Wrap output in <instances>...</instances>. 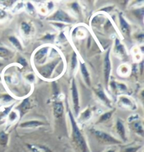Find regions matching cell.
<instances>
[{"instance_id":"cell-1","label":"cell","mask_w":144,"mask_h":152,"mask_svg":"<svg viewBox=\"0 0 144 152\" xmlns=\"http://www.w3.org/2000/svg\"><path fill=\"white\" fill-rule=\"evenodd\" d=\"M68 115L70 117V120H71V126H72V130H73V137L74 139V141L78 146V147L80 149V150L82 152H88V147H87V144L86 140H85L84 137L82 134V132L78 128L77 123H76L75 118H74L73 114L71 111L68 112Z\"/></svg>"},{"instance_id":"cell-2","label":"cell","mask_w":144,"mask_h":152,"mask_svg":"<svg viewBox=\"0 0 144 152\" xmlns=\"http://www.w3.org/2000/svg\"><path fill=\"white\" fill-rule=\"evenodd\" d=\"M94 134L99 142L106 145H118V144L121 143L120 140L112 137V135L106 132L101 131V130H94Z\"/></svg>"},{"instance_id":"cell-3","label":"cell","mask_w":144,"mask_h":152,"mask_svg":"<svg viewBox=\"0 0 144 152\" xmlns=\"http://www.w3.org/2000/svg\"><path fill=\"white\" fill-rule=\"evenodd\" d=\"M73 107L74 110L76 114H78L79 112V102L78 92H77V86H76L75 81L73 83Z\"/></svg>"},{"instance_id":"cell-4","label":"cell","mask_w":144,"mask_h":152,"mask_svg":"<svg viewBox=\"0 0 144 152\" xmlns=\"http://www.w3.org/2000/svg\"><path fill=\"white\" fill-rule=\"evenodd\" d=\"M57 63V62H56L55 63H51L49 64V65H47L44 66L42 68H41L40 69V75L42 76V77L45 78H48L51 75L52 72H53V69L54 67H55V65Z\"/></svg>"},{"instance_id":"cell-5","label":"cell","mask_w":144,"mask_h":152,"mask_svg":"<svg viewBox=\"0 0 144 152\" xmlns=\"http://www.w3.org/2000/svg\"><path fill=\"white\" fill-rule=\"evenodd\" d=\"M44 122L37 120H32L22 123V124H20V127L23 128H33L39 127V126H44Z\"/></svg>"},{"instance_id":"cell-6","label":"cell","mask_w":144,"mask_h":152,"mask_svg":"<svg viewBox=\"0 0 144 152\" xmlns=\"http://www.w3.org/2000/svg\"><path fill=\"white\" fill-rule=\"evenodd\" d=\"M116 130L120 138H121L123 141H126V136L125 127H124L123 122H122V121L118 120V121H117V124H116Z\"/></svg>"},{"instance_id":"cell-7","label":"cell","mask_w":144,"mask_h":152,"mask_svg":"<svg viewBox=\"0 0 144 152\" xmlns=\"http://www.w3.org/2000/svg\"><path fill=\"white\" fill-rule=\"evenodd\" d=\"M109 53L110 51H108L106 54V58H105V66H104V74H105V79H106V82H108L109 76L110 73V69H111V65H110V58H109Z\"/></svg>"},{"instance_id":"cell-8","label":"cell","mask_w":144,"mask_h":152,"mask_svg":"<svg viewBox=\"0 0 144 152\" xmlns=\"http://www.w3.org/2000/svg\"><path fill=\"white\" fill-rule=\"evenodd\" d=\"M53 18L54 20H56L64 21V22H67V23L71 22V18L68 16V15L67 13L63 12V11H58V12L54 15Z\"/></svg>"},{"instance_id":"cell-9","label":"cell","mask_w":144,"mask_h":152,"mask_svg":"<svg viewBox=\"0 0 144 152\" xmlns=\"http://www.w3.org/2000/svg\"><path fill=\"white\" fill-rule=\"evenodd\" d=\"M63 106L61 102H57L54 106V114L56 118L61 117L63 114Z\"/></svg>"},{"instance_id":"cell-10","label":"cell","mask_w":144,"mask_h":152,"mask_svg":"<svg viewBox=\"0 0 144 152\" xmlns=\"http://www.w3.org/2000/svg\"><path fill=\"white\" fill-rule=\"evenodd\" d=\"M48 47H44L39 50L35 55V60L36 62H40L42 59H44L48 52Z\"/></svg>"},{"instance_id":"cell-11","label":"cell","mask_w":144,"mask_h":152,"mask_svg":"<svg viewBox=\"0 0 144 152\" xmlns=\"http://www.w3.org/2000/svg\"><path fill=\"white\" fill-rule=\"evenodd\" d=\"M131 123H133V129L137 133L139 134V135H143V125H142L141 122L139 121V119L134 121Z\"/></svg>"},{"instance_id":"cell-12","label":"cell","mask_w":144,"mask_h":152,"mask_svg":"<svg viewBox=\"0 0 144 152\" xmlns=\"http://www.w3.org/2000/svg\"><path fill=\"white\" fill-rule=\"evenodd\" d=\"M30 102H29L28 99H26V100L23 101V102L21 103L20 106L18 107V110L20 111L21 113H22V114H25V113H26L29 110H30Z\"/></svg>"},{"instance_id":"cell-13","label":"cell","mask_w":144,"mask_h":152,"mask_svg":"<svg viewBox=\"0 0 144 152\" xmlns=\"http://www.w3.org/2000/svg\"><path fill=\"white\" fill-rule=\"evenodd\" d=\"M120 102L122 103V104L124 105V106L126 107H129V108L132 109V110H134L135 108V106H134V103L132 102L129 99L126 98V97H122L120 98Z\"/></svg>"},{"instance_id":"cell-14","label":"cell","mask_w":144,"mask_h":152,"mask_svg":"<svg viewBox=\"0 0 144 152\" xmlns=\"http://www.w3.org/2000/svg\"><path fill=\"white\" fill-rule=\"evenodd\" d=\"M91 111L89 110V109H87V110L84 111V112L82 113L80 116H79V118H80L82 121H88L89 118H91Z\"/></svg>"},{"instance_id":"cell-15","label":"cell","mask_w":144,"mask_h":152,"mask_svg":"<svg viewBox=\"0 0 144 152\" xmlns=\"http://www.w3.org/2000/svg\"><path fill=\"white\" fill-rule=\"evenodd\" d=\"M11 108H12V107H8V108L5 109L4 110L2 111V112L0 113V125L4 122L5 118H6V117H7V116H8V114H9Z\"/></svg>"},{"instance_id":"cell-16","label":"cell","mask_w":144,"mask_h":152,"mask_svg":"<svg viewBox=\"0 0 144 152\" xmlns=\"http://www.w3.org/2000/svg\"><path fill=\"white\" fill-rule=\"evenodd\" d=\"M81 71H82V75L84 76V78L85 81H86L87 83L89 85V84H90V82H89V73H88V71H87L86 67H85V65H84V64H82V65H81Z\"/></svg>"},{"instance_id":"cell-17","label":"cell","mask_w":144,"mask_h":152,"mask_svg":"<svg viewBox=\"0 0 144 152\" xmlns=\"http://www.w3.org/2000/svg\"><path fill=\"white\" fill-rule=\"evenodd\" d=\"M120 25H121L122 30H123L124 32H128L129 31V25L126 23V21L124 20V18H122L121 15L120 16Z\"/></svg>"},{"instance_id":"cell-18","label":"cell","mask_w":144,"mask_h":152,"mask_svg":"<svg viewBox=\"0 0 144 152\" xmlns=\"http://www.w3.org/2000/svg\"><path fill=\"white\" fill-rule=\"evenodd\" d=\"M8 140H9V137H8V135L6 132H0V145L3 146L6 145L8 142Z\"/></svg>"},{"instance_id":"cell-19","label":"cell","mask_w":144,"mask_h":152,"mask_svg":"<svg viewBox=\"0 0 144 152\" xmlns=\"http://www.w3.org/2000/svg\"><path fill=\"white\" fill-rule=\"evenodd\" d=\"M112 114V112H109L105 113V114L101 115L100 118H99L98 121L100 123L107 121H108L110 118H111Z\"/></svg>"},{"instance_id":"cell-20","label":"cell","mask_w":144,"mask_h":152,"mask_svg":"<svg viewBox=\"0 0 144 152\" xmlns=\"http://www.w3.org/2000/svg\"><path fill=\"white\" fill-rule=\"evenodd\" d=\"M17 118H18V114L15 111H11L8 114V119L10 122H14Z\"/></svg>"},{"instance_id":"cell-21","label":"cell","mask_w":144,"mask_h":152,"mask_svg":"<svg viewBox=\"0 0 144 152\" xmlns=\"http://www.w3.org/2000/svg\"><path fill=\"white\" fill-rule=\"evenodd\" d=\"M9 40H10L11 43L13 44V46H15V47H16L19 50L22 49V46L21 45V43L18 42V40L16 38L14 37H11L9 38Z\"/></svg>"},{"instance_id":"cell-22","label":"cell","mask_w":144,"mask_h":152,"mask_svg":"<svg viewBox=\"0 0 144 152\" xmlns=\"http://www.w3.org/2000/svg\"><path fill=\"white\" fill-rule=\"evenodd\" d=\"M97 94H98V97H100L101 100H102L103 101H104L105 103H106L108 105H110V102H109L108 99L107 98V97L105 95L104 92H103V91L100 90L99 91H98V92H97Z\"/></svg>"},{"instance_id":"cell-23","label":"cell","mask_w":144,"mask_h":152,"mask_svg":"<svg viewBox=\"0 0 144 152\" xmlns=\"http://www.w3.org/2000/svg\"><path fill=\"white\" fill-rule=\"evenodd\" d=\"M9 54V50L4 48H0V57H6Z\"/></svg>"},{"instance_id":"cell-24","label":"cell","mask_w":144,"mask_h":152,"mask_svg":"<svg viewBox=\"0 0 144 152\" xmlns=\"http://www.w3.org/2000/svg\"><path fill=\"white\" fill-rule=\"evenodd\" d=\"M140 149V147H134L126 148L123 151V152H137Z\"/></svg>"},{"instance_id":"cell-25","label":"cell","mask_w":144,"mask_h":152,"mask_svg":"<svg viewBox=\"0 0 144 152\" xmlns=\"http://www.w3.org/2000/svg\"><path fill=\"white\" fill-rule=\"evenodd\" d=\"M22 29L25 32V33H26V34H28L29 32H30V26H29V25L25 23H22Z\"/></svg>"},{"instance_id":"cell-26","label":"cell","mask_w":144,"mask_h":152,"mask_svg":"<svg viewBox=\"0 0 144 152\" xmlns=\"http://www.w3.org/2000/svg\"><path fill=\"white\" fill-rule=\"evenodd\" d=\"M12 100V98L9 95H4L3 96V101L5 102H9Z\"/></svg>"},{"instance_id":"cell-27","label":"cell","mask_w":144,"mask_h":152,"mask_svg":"<svg viewBox=\"0 0 144 152\" xmlns=\"http://www.w3.org/2000/svg\"><path fill=\"white\" fill-rule=\"evenodd\" d=\"M5 16H6V13L3 10L0 9V20L4 18Z\"/></svg>"},{"instance_id":"cell-28","label":"cell","mask_w":144,"mask_h":152,"mask_svg":"<svg viewBox=\"0 0 144 152\" xmlns=\"http://www.w3.org/2000/svg\"><path fill=\"white\" fill-rule=\"evenodd\" d=\"M73 67H75V65H77V58H76V56L74 55L73 56Z\"/></svg>"},{"instance_id":"cell-29","label":"cell","mask_w":144,"mask_h":152,"mask_svg":"<svg viewBox=\"0 0 144 152\" xmlns=\"http://www.w3.org/2000/svg\"><path fill=\"white\" fill-rule=\"evenodd\" d=\"M18 62H20L21 64H22L23 66H25V65H27L26 62H25V60L23 59V58H20V59H19V61Z\"/></svg>"},{"instance_id":"cell-30","label":"cell","mask_w":144,"mask_h":152,"mask_svg":"<svg viewBox=\"0 0 144 152\" xmlns=\"http://www.w3.org/2000/svg\"><path fill=\"white\" fill-rule=\"evenodd\" d=\"M107 152H115V151L113 149H110V150H108V151H107Z\"/></svg>"},{"instance_id":"cell-31","label":"cell","mask_w":144,"mask_h":152,"mask_svg":"<svg viewBox=\"0 0 144 152\" xmlns=\"http://www.w3.org/2000/svg\"><path fill=\"white\" fill-rule=\"evenodd\" d=\"M1 65H1V63H0V67H1Z\"/></svg>"}]
</instances>
